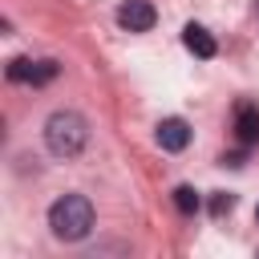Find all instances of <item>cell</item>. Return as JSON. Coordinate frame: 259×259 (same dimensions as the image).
Masks as SVG:
<instances>
[{"mask_svg":"<svg viewBox=\"0 0 259 259\" xmlns=\"http://www.w3.org/2000/svg\"><path fill=\"white\" fill-rule=\"evenodd\" d=\"M154 20H158V12H154L150 0H125V4L117 8V24H121L125 32H150Z\"/></svg>","mask_w":259,"mask_h":259,"instance_id":"obj_4","label":"cell"},{"mask_svg":"<svg viewBox=\"0 0 259 259\" xmlns=\"http://www.w3.org/2000/svg\"><path fill=\"white\" fill-rule=\"evenodd\" d=\"M255 8H259V4H255Z\"/></svg>","mask_w":259,"mask_h":259,"instance_id":"obj_11","label":"cell"},{"mask_svg":"<svg viewBox=\"0 0 259 259\" xmlns=\"http://www.w3.org/2000/svg\"><path fill=\"white\" fill-rule=\"evenodd\" d=\"M235 138L243 146H255L259 142V105L255 101H239L235 105Z\"/></svg>","mask_w":259,"mask_h":259,"instance_id":"obj_5","label":"cell"},{"mask_svg":"<svg viewBox=\"0 0 259 259\" xmlns=\"http://www.w3.org/2000/svg\"><path fill=\"white\" fill-rule=\"evenodd\" d=\"M255 219H259V210H255Z\"/></svg>","mask_w":259,"mask_h":259,"instance_id":"obj_10","label":"cell"},{"mask_svg":"<svg viewBox=\"0 0 259 259\" xmlns=\"http://www.w3.org/2000/svg\"><path fill=\"white\" fill-rule=\"evenodd\" d=\"M85 142H89V125H85V117H81L77 109H57V113H49V121H45V146H49L57 158L81 154Z\"/></svg>","mask_w":259,"mask_h":259,"instance_id":"obj_2","label":"cell"},{"mask_svg":"<svg viewBox=\"0 0 259 259\" xmlns=\"http://www.w3.org/2000/svg\"><path fill=\"white\" fill-rule=\"evenodd\" d=\"M198 202H202V198H198V190H194V186H178V190H174V206H178L182 214H194V210H198Z\"/></svg>","mask_w":259,"mask_h":259,"instance_id":"obj_8","label":"cell"},{"mask_svg":"<svg viewBox=\"0 0 259 259\" xmlns=\"http://www.w3.org/2000/svg\"><path fill=\"white\" fill-rule=\"evenodd\" d=\"M49 227H53V235L65 239V243L85 239L89 227H93V202H89L85 194H61V198L49 206Z\"/></svg>","mask_w":259,"mask_h":259,"instance_id":"obj_1","label":"cell"},{"mask_svg":"<svg viewBox=\"0 0 259 259\" xmlns=\"http://www.w3.org/2000/svg\"><path fill=\"white\" fill-rule=\"evenodd\" d=\"M186 142H190V125H186L182 117H166V121L158 125V146H162V150L178 154V150H186Z\"/></svg>","mask_w":259,"mask_h":259,"instance_id":"obj_6","label":"cell"},{"mask_svg":"<svg viewBox=\"0 0 259 259\" xmlns=\"http://www.w3.org/2000/svg\"><path fill=\"white\" fill-rule=\"evenodd\" d=\"M231 206H235V198H231V194H214V198H210V214H227Z\"/></svg>","mask_w":259,"mask_h":259,"instance_id":"obj_9","label":"cell"},{"mask_svg":"<svg viewBox=\"0 0 259 259\" xmlns=\"http://www.w3.org/2000/svg\"><path fill=\"white\" fill-rule=\"evenodd\" d=\"M182 45L194 53V57H202V61H210L214 53H219V45H214V36L202 28V24H186L182 28Z\"/></svg>","mask_w":259,"mask_h":259,"instance_id":"obj_7","label":"cell"},{"mask_svg":"<svg viewBox=\"0 0 259 259\" xmlns=\"http://www.w3.org/2000/svg\"><path fill=\"white\" fill-rule=\"evenodd\" d=\"M61 73L57 61H28V57H16L8 65V81H28V85H45Z\"/></svg>","mask_w":259,"mask_h":259,"instance_id":"obj_3","label":"cell"}]
</instances>
